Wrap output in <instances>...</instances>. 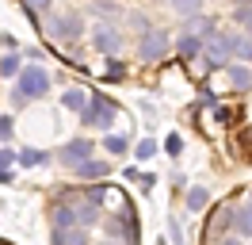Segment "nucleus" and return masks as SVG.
Here are the masks:
<instances>
[{"label":"nucleus","mask_w":252,"mask_h":245,"mask_svg":"<svg viewBox=\"0 0 252 245\" xmlns=\"http://www.w3.org/2000/svg\"><path fill=\"white\" fill-rule=\"evenodd\" d=\"M46 92H50V73L34 61V65H23V69H19V84H16V92H12V104L23 107L27 100H38V96H46Z\"/></svg>","instance_id":"f257e3e1"},{"label":"nucleus","mask_w":252,"mask_h":245,"mask_svg":"<svg viewBox=\"0 0 252 245\" xmlns=\"http://www.w3.org/2000/svg\"><path fill=\"white\" fill-rule=\"evenodd\" d=\"M115 119H119V107L111 104L103 92L88 96V107H84V122H92V126H99V130H111V126H115Z\"/></svg>","instance_id":"f03ea898"},{"label":"nucleus","mask_w":252,"mask_h":245,"mask_svg":"<svg viewBox=\"0 0 252 245\" xmlns=\"http://www.w3.org/2000/svg\"><path fill=\"white\" fill-rule=\"evenodd\" d=\"M138 54H142V61H160L164 54H168V31H160V27H145Z\"/></svg>","instance_id":"7ed1b4c3"},{"label":"nucleus","mask_w":252,"mask_h":245,"mask_svg":"<svg viewBox=\"0 0 252 245\" xmlns=\"http://www.w3.org/2000/svg\"><path fill=\"white\" fill-rule=\"evenodd\" d=\"M229 54H233V35H210L206 39V61L218 69V65H229Z\"/></svg>","instance_id":"20e7f679"},{"label":"nucleus","mask_w":252,"mask_h":245,"mask_svg":"<svg viewBox=\"0 0 252 245\" xmlns=\"http://www.w3.org/2000/svg\"><path fill=\"white\" fill-rule=\"evenodd\" d=\"M92 157V142H84V138H73V142H65L62 150H58V161L65 168H77L80 161H88Z\"/></svg>","instance_id":"39448f33"},{"label":"nucleus","mask_w":252,"mask_h":245,"mask_svg":"<svg viewBox=\"0 0 252 245\" xmlns=\"http://www.w3.org/2000/svg\"><path fill=\"white\" fill-rule=\"evenodd\" d=\"M50 39H58V42H77L80 39V19L77 15H58V19L50 23Z\"/></svg>","instance_id":"423d86ee"},{"label":"nucleus","mask_w":252,"mask_h":245,"mask_svg":"<svg viewBox=\"0 0 252 245\" xmlns=\"http://www.w3.org/2000/svg\"><path fill=\"white\" fill-rule=\"evenodd\" d=\"M92 42H95L99 54H119V50H123V35H119L115 27H95L92 31Z\"/></svg>","instance_id":"0eeeda50"},{"label":"nucleus","mask_w":252,"mask_h":245,"mask_svg":"<svg viewBox=\"0 0 252 245\" xmlns=\"http://www.w3.org/2000/svg\"><path fill=\"white\" fill-rule=\"evenodd\" d=\"M69 203H73V211H77L80 226H92L95 218H99V203H95L92 196H69Z\"/></svg>","instance_id":"6e6552de"},{"label":"nucleus","mask_w":252,"mask_h":245,"mask_svg":"<svg viewBox=\"0 0 252 245\" xmlns=\"http://www.w3.org/2000/svg\"><path fill=\"white\" fill-rule=\"evenodd\" d=\"M54 226H58V230L80 226V222H77V211H73V203H58V207H54Z\"/></svg>","instance_id":"1a4fd4ad"},{"label":"nucleus","mask_w":252,"mask_h":245,"mask_svg":"<svg viewBox=\"0 0 252 245\" xmlns=\"http://www.w3.org/2000/svg\"><path fill=\"white\" fill-rule=\"evenodd\" d=\"M54 245H88V230H84V226L58 230V234H54Z\"/></svg>","instance_id":"9d476101"},{"label":"nucleus","mask_w":252,"mask_h":245,"mask_svg":"<svg viewBox=\"0 0 252 245\" xmlns=\"http://www.w3.org/2000/svg\"><path fill=\"white\" fill-rule=\"evenodd\" d=\"M62 104L69 107V111H80V115H84V107H88V92H84V88H65L62 92Z\"/></svg>","instance_id":"9b49d317"},{"label":"nucleus","mask_w":252,"mask_h":245,"mask_svg":"<svg viewBox=\"0 0 252 245\" xmlns=\"http://www.w3.org/2000/svg\"><path fill=\"white\" fill-rule=\"evenodd\" d=\"M176 46H180V54H184V58H195V54L203 50V35H191V31H184Z\"/></svg>","instance_id":"f8f14e48"},{"label":"nucleus","mask_w":252,"mask_h":245,"mask_svg":"<svg viewBox=\"0 0 252 245\" xmlns=\"http://www.w3.org/2000/svg\"><path fill=\"white\" fill-rule=\"evenodd\" d=\"M233 226H237L241 238H252V203L241 207V211H233Z\"/></svg>","instance_id":"ddd939ff"},{"label":"nucleus","mask_w":252,"mask_h":245,"mask_svg":"<svg viewBox=\"0 0 252 245\" xmlns=\"http://www.w3.org/2000/svg\"><path fill=\"white\" fill-rule=\"evenodd\" d=\"M225 73H229V81H233L237 88H249V84H252V69L237 65V61H229V65H225Z\"/></svg>","instance_id":"4468645a"},{"label":"nucleus","mask_w":252,"mask_h":245,"mask_svg":"<svg viewBox=\"0 0 252 245\" xmlns=\"http://www.w3.org/2000/svg\"><path fill=\"white\" fill-rule=\"evenodd\" d=\"M77 176H107V161H95V157H88V161H80L77 165Z\"/></svg>","instance_id":"2eb2a0df"},{"label":"nucleus","mask_w":252,"mask_h":245,"mask_svg":"<svg viewBox=\"0 0 252 245\" xmlns=\"http://www.w3.org/2000/svg\"><path fill=\"white\" fill-rule=\"evenodd\" d=\"M46 161H50V153H46V150H34V146H31V150H19V165H23V168L46 165Z\"/></svg>","instance_id":"dca6fc26"},{"label":"nucleus","mask_w":252,"mask_h":245,"mask_svg":"<svg viewBox=\"0 0 252 245\" xmlns=\"http://www.w3.org/2000/svg\"><path fill=\"white\" fill-rule=\"evenodd\" d=\"M206 203H210V192H206V188H191L188 192V211H203Z\"/></svg>","instance_id":"f3484780"},{"label":"nucleus","mask_w":252,"mask_h":245,"mask_svg":"<svg viewBox=\"0 0 252 245\" xmlns=\"http://www.w3.org/2000/svg\"><path fill=\"white\" fill-rule=\"evenodd\" d=\"M19 69H23V65H19V54H4V58H0V77H19Z\"/></svg>","instance_id":"a211bd4d"},{"label":"nucleus","mask_w":252,"mask_h":245,"mask_svg":"<svg viewBox=\"0 0 252 245\" xmlns=\"http://www.w3.org/2000/svg\"><path fill=\"white\" fill-rule=\"evenodd\" d=\"M233 54L237 58H252V35H233Z\"/></svg>","instance_id":"6ab92c4d"},{"label":"nucleus","mask_w":252,"mask_h":245,"mask_svg":"<svg viewBox=\"0 0 252 245\" xmlns=\"http://www.w3.org/2000/svg\"><path fill=\"white\" fill-rule=\"evenodd\" d=\"M172 8H176L180 15H188V19H191V15H199V8H203V0H172Z\"/></svg>","instance_id":"aec40b11"},{"label":"nucleus","mask_w":252,"mask_h":245,"mask_svg":"<svg viewBox=\"0 0 252 245\" xmlns=\"http://www.w3.org/2000/svg\"><path fill=\"white\" fill-rule=\"evenodd\" d=\"M134 157H138V161H149V157H157V142H153V138H145V142H138V150H134Z\"/></svg>","instance_id":"412c9836"},{"label":"nucleus","mask_w":252,"mask_h":245,"mask_svg":"<svg viewBox=\"0 0 252 245\" xmlns=\"http://www.w3.org/2000/svg\"><path fill=\"white\" fill-rule=\"evenodd\" d=\"M16 161H19V153L12 150V146H0V172H4L8 165H16Z\"/></svg>","instance_id":"4be33fe9"},{"label":"nucleus","mask_w":252,"mask_h":245,"mask_svg":"<svg viewBox=\"0 0 252 245\" xmlns=\"http://www.w3.org/2000/svg\"><path fill=\"white\" fill-rule=\"evenodd\" d=\"M107 150L111 153H126V138L123 134H107Z\"/></svg>","instance_id":"5701e85b"},{"label":"nucleus","mask_w":252,"mask_h":245,"mask_svg":"<svg viewBox=\"0 0 252 245\" xmlns=\"http://www.w3.org/2000/svg\"><path fill=\"white\" fill-rule=\"evenodd\" d=\"M164 150H168V153L176 157V153L184 150V138H180V134H168V138H164Z\"/></svg>","instance_id":"b1692460"},{"label":"nucleus","mask_w":252,"mask_h":245,"mask_svg":"<svg viewBox=\"0 0 252 245\" xmlns=\"http://www.w3.org/2000/svg\"><path fill=\"white\" fill-rule=\"evenodd\" d=\"M12 138V115H0V142Z\"/></svg>","instance_id":"393cba45"},{"label":"nucleus","mask_w":252,"mask_h":245,"mask_svg":"<svg viewBox=\"0 0 252 245\" xmlns=\"http://www.w3.org/2000/svg\"><path fill=\"white\" fill-rule=\"evenodd\" d=\"M27 8H31V12H46L50 0H27Z\"/></svg>","instance_id":"a878e982"},{"label":"nucleus","mask_w":252,"mask_h":245,"mask_svg":"<svg viewBox=\"0 0 252 245\" xmlns=\"http://www.w3.org/2000/svg\"><path fill=\"white\" fill-rule=\"evenodd\" d=\"M229 119H233V111H229V107H218V122H225V126H229Z\"/></svg>","instance_id":"bb28decb"},{"label":"nucleus","mask_w":252,"mask_h":245,"mask_svg":"<svg viewBox=\"0 0 252 245\" xmlns=\"http://www.w3.org/2000/svg\"><path fill=\"white\" fill-rule=\"evenodd\" d=\"M225 245H245V242H241V238H229V242H225Z\"/></svg>","instance_id":"cd10ccee"},{"label":"nucleus","mask_w":252,"mask_h":245,"mask_svg":"<svg viewBox=\"0 0 252 245\" xmlns=\"http://www.w3.org/2000/svg\"><path fill=\"white\" fill-rule=\"evenodd\" d=\"M99 245H123V242H99Z\"/></svg>","instance_id":"c85d7f7f"},{"label":"nucleus","mask_w":252,"mask_h":245,"mask_svg":"<svg viewBox=\"0 0 252 245\" xmlns=\"http://www.w3.org/2000/svg\"><path fill=\"white\" fill-rule=\"evenodd\" d=\"M249 4H252V0H241V8H249Z\"/></svg>","instance_id":"c756f323"}]
</instances>
